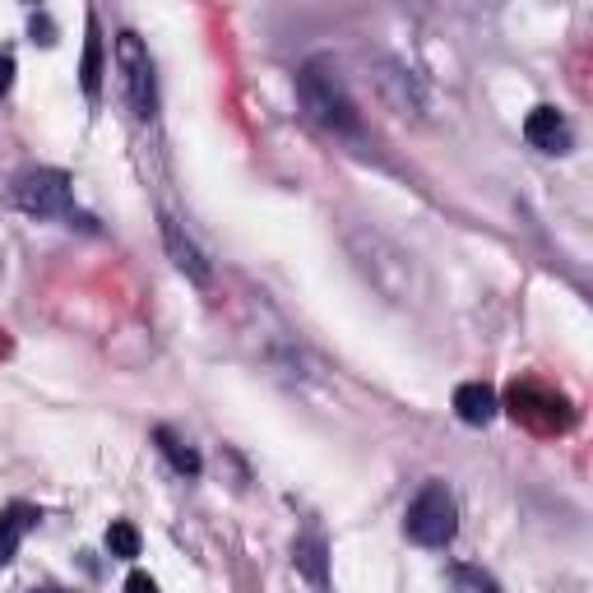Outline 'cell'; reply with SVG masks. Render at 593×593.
Wrapping results in <instances>:
<instances>
[{
	"instance_id": "1",
	"label": "cell",
	"mask_w": 593,
	"mask_h": 593,
	"mask_svg": "<svg viewBox=\"0 0 593 593\" xmlns=\"http://www.w3.org/2000/svg\"><path fill=\"white\" fill-rule=\"evenodd\" d=\"M296 98H302L306 116L320 121L325 130H335V135L362 130V112H357L353 93H348V84L339 79V70H329L325 61L302 65V75H296Z\"/></svg>"
},
{
	"instance_id": "2",
	"label": "cell",
	"mask_w": 593,
	"mask_h": 593,
	"mask_svg": "<svg viewBox=\"0 0 593 593\" xmlns=\"http://www.w3.org/2000/svg\"><path fill=\"white\" fill-rule=\"evenodd\" d=\"M404 533L417 547H445L450 538L459 533V505H455V496H450L445 482H427L422 492L408 501Z\"/></svg>"
},
{
	"instance_id": "3",
	"label": "cell",
	"mask_w": 593,
	"mask_h": 593,
	"mask_svg": "<svg viewBox=\"0 0 593 593\" xmlns=\"http://www.w3.org/2000/svg\"><path fill=\"white\" fill-rule=\"evenodd\" d=\"M14 204L33 218H70L75 214V190H70L65 172L33 167L24 177H14Z\"/></svg>"
},
{
	"instance_id": "4",
	"label": "cell",
	"mask_w": 593,
	"mask_h": 593,
	"mask_svg": "<svg viewBox=\"0 0 593 593\" xmlns=\"http://www.w3.org/2000/svg\"><path fill=\"white\" fill-rule=\"evenodd\" d=\"M116 65H121V84H126V102L139 121H153L159 112V89H153V61L149 47L139 42V33H121L116 38Z\"/></svg>"
},
{
	"instance_id": "5",
	"label": "cell",
	"mask_w": 593,
	"mask_h": 593,
	"mask_svg": "<svg viewBox=\"0 0 593 593\" xmlns=\"http://www.w3.org/2000/svg\"><path fill=\"white\" fill-rule=\"evenodd\" d=\"M505 404H510V413L519 417V422H529L538 431H566L575 422V413H570L566 399L543 390V386H533V380H515Z\"/></svg>"
},
{
	"instance_id": "6",
	"label": "cell",
	"mask_w": 593,
	"mask_h": 593,
	"mask_svg": "<svg viewBox=\"0 0 593 593\" xmlns=\"http://www.w3.org/2000/svg\"><path fill=\"white\" fill-rule=\"evenodd\" d=\"M525 139L533 149H543V153H570L575 130H570V121L556 108H533L529 121H525Z\"/></svg>"
},
{
	"instance_id": "7",
	"label": "cell",
	"mask_w": 593,
	"mask_h": 593,
	"mask_svg": "<svg viewBox=\"0 0 593 593\" xmlns=\"http://www.w3.org/2000/svg\"><path fill=\"white\" fill-rule=\"evenodd\" d=\"M159 223H163V241H167V255H172V265H177V269L190 278V283L209 288V260L200 255V247H195V241L186 237V228H181V223L172 218V214H163Z\"/></svg>"
},
{
	"instance_id": "8",
	"label": "cell",
	"mask_w": 593,
	"mask_h": 593,
	"mask_svg": "<svg viewBox=\"0 0 593 593\" xmlns=\"http://www.w3.org/2000/svg\"><path fill=\"white\" fill-rule=\"evenodd\" d=\"M455 413H459V422H468V427H487L501 413L496 390L482 386V380H468V386L455 390Z\"/></svg>"
},
{
	"instance_id": "9",
	"label": "cell",
	"mask_w": 593,
	"mask_h": 593,
	"mask_svg": "<svg viewBox=\"0 0 593 593\" xmlns=\"http://www.w3.org/2000/svg\"><path fill=\"white\" fill-rule=\"evenodd\" d=\"M79 84H84V98H89V102L102 98V33H98V20H93V14H89V38H84Z\"/></svg>"
},
{
	"instance_id": "10",
	"label": "cell",
	"mask_w": 593,
	"mask_h": 593,
	"mask_svg": "<svg viewBox=\"0 0 593 593\" xmlns=\"http://www.w3.org/2000/svg\"><path fill=\"white\" fill-rule=\"evenodd\" d=\"M153 441H159V450L167 455V464L177 468L181 478H200L204 459H200V450H195V445H186V441H181V436L172 431V427H159V431H153Z\"/></svg>"
},
{
	"instance_id": "11",
	"label": "cell",
	"mask_w": 593,
	"mask_h": 593,
	"mask_svg": "<svg viewBox=\"0 0 593 593\" xmlns=\"http://www.w3.org/2000/svg\"><path fill=\"white\" fill-rule=\"evenodd\" d=\"M38 525V510H28V505H14L10 515H0V566L14 562V552H20V533Z\"/></svg>"
},
{
	"instance_id": "12",
	"label": "cell",
	"mask_w": 593,
	"mask_h": 593,
	"mask_svg": "<svg viewBox=\"0 0 593 593\" xmlns=\"http://www.w3.org/2000/svg\"><path fill=\"white\" fill-rule=\"evenodd\" d=\"M292 562L311 584H325V543L320 538H302V543L292 547Z\"/></svg>"
},
{
	"instance_id": "13",
	"label": "cell",
	"mask_w": 593,
	"mask_h": 593,
	"mask_svg": "<svg viewBox=\"0 0 593 593\" xmlns=\"http://www.w3.org/2000/svg\"><path fill=\"white\" fill-rule=\"evenodd\" d=\"M108 552L121 556V562H135V556H139V529L130 525V519H112V529H108Z\"/></svg>"
},
{
	"instance_id": "14",
	"label": "cell",
	"mask_w": 593,
	"mask_h": 593,
	"mask_svg": "<svg viewBox=\"0 0 593 593\" xmlns=\"http://www.w3.org/2000/svg\"><path fill=\"white\" fill-rule=\"evenodd\" d=\"M450 589L455 593H501L492 575H482L478 566H450Z\"/></svg>"
},
{
	"instance_id": "15",
	"label": "cell",
	"mask_w": 593,
	"mask_h": 593,
	"mask_svg": "<svg viewBox=\"0 0 593 593\" xmlns=\"http://www.w3.org/2000/svg\"><path fill=\"white\" fill-rule=\"evenodd\" d=\"M28 33H33V42H42V47L56 42V24H51L47 14H28Z\"/></svg>"
},
{
	"instance_id": "16",
	"label": "cell",
	"mask_w": 593,
	"mask_h": 593,
	"mask_svg": "<svg viewBox=\"0 0 593 593\" xmlns=\"http://www.w3.org/2000/svg\"><path fill=\"white\" fill-rule=\"evenodd\" d=\"M126 593H163L159 589V580H153V575H144V570H135L130 580H126Z\"/></svg>"
},
{
	"instance_id": "17",
	"label": "cell",
	"mask_w": 593,
	"mask_h": 593,
	"mask_svg": "<svg viewBox=\"0 0 593 593\" xmlns=\"http://www.w3.org/2000/svg\"><path fill=\"white\" fill-rule=\"evenodd\" d=\"M10 84H14V56L10 51H0V98L10 93Z\"/></svg>"
},
{
	"instance_id": "18",
	"label": "cell",
	"mask_w": 593,
	"mask_h": 593,
	"mask_svg": "<svg viewBox=\"0 0 593 593\" xmlns=\"http://www.w3.org/2000/svg\"><path fill=\"white\" fill-rule=\"evenodd\" d=\"M33 593H61V589H33Z\"/></svg>"
}]
</instances>
